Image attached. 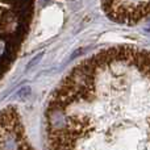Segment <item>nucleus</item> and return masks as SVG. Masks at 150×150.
Masks as SVG:
<instances>
[{
    "label": "nucleus",
    "mask_w": 150,
    "mask_h": 150,
    "mask_svg": "<svg viewBox=\"0 0 150 150\" xmlns=\"http://www.w3.org/2000/svg\"><path fill=\"white\" fill-rule=\"evenodd\" d=\"M49 150H150V53L112 49L71 71L46 109Z\"/></svg>",
    "instance_id": "1"
},
{
    "label": "nucleus",
    "mask_w": 150,
    "mask_h": 150,
    "mask_svg": "<svg viewBox=\"0 0 150 150\" xmlns=\"http://www.w3.org/2000/svg\"><path fill=\"white\" fill-rule=\"evenodd\" d=\"M1 130V150H33L24 137L16 112L9 108L3 113Z\"/></svg>",
    "instance_id": "2"
}]
</instances>
